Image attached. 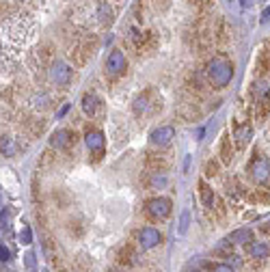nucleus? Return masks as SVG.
<instances>
[{"label": "nucleus", "instance_id": "1", "mask_svg": "<svg viewBox=\"0 0 270 272\" xmlns=\"http://www.w3.org/2000/svg\"><path fill=\"white\" fill-rule=\"evenodd\" d=\"M233 72H235L233 63L229 61V58H225V56H216V58H212V61L208 63V67H206L208 82L212 84L214 89H223V87H227V84H229V82L233 80Z\"/></svg>", "mask_w": 270, "mask_h": 272}, {"label": "nucleus", "instance_id": "2", "mask_svg": "<svg viewBox=\"0 0 270 272\" xmlns=\"http://www.w3.org/2000/svg\"><path fill=\"white\" fill-rule=\"evenodd\" d=\"M171 210H173V203H171V199H166V197H151V199L145 201V212H147V216L156 218V220L168 218Z\"/></svg>", "mask_w": 270, "mask_h": 272}, {"label": "nucleus", "instance_id": "3", "mask_svg": "<svg viewBox=\"0 0 270 272\" xmlns=\"http://www.w3.org/2000/svg\"><path fill=\"white\" fill-rule=\"evenodd\" d=\"M249 175H251V180L255 184H259V186L268 184V180H270V162H268V158H264V156L253 158L251 164H249Z\"/></svg>", "mask_w": 270, "mask_h": 272}, {"label": "nucleus", "instance_id": "4", "mask_svg": "<svg viewBox=\"0 0 270 272\" xmlns=\"http://www.w3.org/2000/svg\"><path fill=\"white\" fill-rule=\"evenodd\" d=\"M84 143H87V149L91 151V156H95V160L104 158V149H106V139L102 130H89L84 132Z\"/></svg>", "mask_w": 270, "mask_h": 272}, {"label": "nucleus", "instance_id": "5", "mask_svg": "<svg viewBox=\"0 0 270 272\" xmlns=\"http://www.w3.org/2000/svg\"><path fill=\"white\" fill-rule=\"evenodd\" d=\"M137 242L143 251H151V249H156V246L162 242V233L158 231L156 227H143L139 229V233H137Z\"/></svg>", "mask_w": 270, "mask_h": 272}, {"label": "nucleus", "instance_id": "6", "mask_svg": "<svg viewBox=\"0 0 270 272\" xmlns=\"http://www.w3.org/2000/svg\"><path fill=\"white\" fill-rule=\"evenodd\" d=\"M175 141V127L173 125H160L156 130H151L149 143L156 147H168Z\"/></svg>", "mask_w": 270, "mask_h": 272}, {"label": "nucleus", "instance_id": "7", "mask_svg": "<svg viewBox=\"0 0 270 272\" xmlns=\"http://www.w3.org/2000/svg\"><path fill=\"white\" fill-rule=\"evenodd\" d=\"M72 80V67L63 63V61H54L50 67V82L56 84V87H65Z\"/></svg>", "mask_w": 270, "mask_h": 272}, {"label": "nucleus", "instance_id": "8", "mask_svg": "<svg viewBox=\"0 0 270 272\" xmlns=\"http://www.w3.org/2000/svg\"><path fill=\"white\" fill-rule=\"evenodd\" d=\"M125 67H128L125 54L121 52V50H113L106 58V74L111 76V78H117V76H121L125 72Z\"/></svg>", "mask_w": 270, "mask_h": 272}, {"label": "nucleus", "instance_id": "9", "mask_svg": "<svg viewBox=\"0 0 270 272\" xmlns=\"http://www.w3.org/2000/svg\"><path fill=\"white\" fill-rule=\"evenodd\" d=\"M76 143V134L72 130H56L52 136H50V145L58 151H67Z\"/></svg>", "mask_w": 270, "mask_h": 272}, {"label": "nucleus", "instance_id": "10", "mask_svg": "<svg viewBox=\"0 0 270 272\" xmlns=\"http://www.w3.org/2000/svg\"><path fill=\"white\" fill-rule=\"evenodd\" d=\"M251 95H253V101L259 106V108H264V106H270V87L264 82V80H257V82H253V87H251Z\"/></svg>", "mask_w": 270, "mask_h": 272}, {"label": "nucleus", "instance_id": "11", "mask_svg": "<svg viewBox=\"0 0 270 272\" xmlns=\"http://www.w3.org/2000/svg\"><path fill=\"white\" fill-rule=\"evenodd\" d=\"M80 106H82V113L87 117H95L99 113V108H102V99L97 97V93H84Z\"/></svg>", "mask_w": 270, "mask_h": 272}, {"label": "nucleus", "instance_id": "12", "mask_svg": "<svg viewBox=\"0 0 270 272\" xmlns=\"http://www.w3.org/2000/svg\"><path fill=\"white\" fill-rule=\"evenodd\" d=\"M251 139H253V127H251L249 123L235 125V130H233V141H235V145H238L240 149L247 147Z\"/></svg>", "mask_w": 270, "mask_h": 272}, {"label": "nucleus", "instance_id": "13", "mask_svg": "<svg viewBox=\"0 0 270 272\" xmlns=\"http://www.w3.org/2000/svg\"><path fill=\"white\" fill-rule=\"evenodd\" d=\"M270 255V246L266 242H261V240H253L249 244V257L251 259H257V261H264L266 257Z\"/></svg>", "mask_w": 270, "mask_h": 272}, {"label": "nucleus", "instance_id": "14", "mask_svg": "<svg viewBox=\"0 0 270 272\" xmlns=\"http://www.w3.org/2000/svg\"><path fill=\"white\" fill-rule=\"evenodd\" d=\"M227 242H229V244H242V246H247V244L253 242V231H251V229H238V231L229 233Z\"/></svg>", "mask_w": 270, "mask_h": 272}, {"label": "nucleus", "instance_id": "15", "mask_svg": "<svg viewBox=\"0 0 270 272\" xmlns=\"http://www.w3.org/2000/svg\"><path fill=\"white\" fill-rule=\"evenodd\" d=\"M132 110H134V115H137V117L147 115V110H149V99H147V95H139L137 99H134Z\"/></svg>", "mask_w": 270, "mask_h": 272}, {"label": "nucleus", "instance_id": "16", "mask_svg": "<svg viewBox=\"0 0 270 272\" xmlns=\"http://www.w3.org/2000/svg\"><path fill=\"white\" fill-rule=\"evenodd\" d=\"M0 151H3L5 158L15 156V151H18V147H15V141L9 139V136H3V143H0Z\"/></svg>", "mask_w": 270, "mask_h": 272}, {"label": "nucleus", "instance_id": "17", "mask_svg": "<svg viewBox=\"0 0 270 272\" xmlns=\"http://www.w3.org/2000/svg\"><path fill=\"white\" fill-rule=\"evenodd\" d=\"M199 190H201V201H204V206H206V208H212V203H214V192H212V188H208V184L201 182V184H199Z\"/></svg>", "mask_w": 270, "mask_h": 272}, {"label": "nucleus", "instance_id": "18", "mask_svg": "<svg viewBox=\"0 0 270 272\" xmlns=\"http://www.w3.org/2000/svg\"><path fill=\"white\" fill-rule=\"evenodd\" d=\"M168 184V177L164 173H154V175H149V186L154 190H160V188H164V186Z\"/></svg>", "mask_w": 270, "mask_h": 272}, {"label": "nucleus", "instance_id": "19", "mask_svg": "<svg viewBox=\"0 0 270 272\" xmlns=\"http://www.w3.org/2000/svg\"><path fill=\"white\" fill-rule=\"evenodd\" d=\"M188 225H190V212H188V210H184V212H182V216H180V225H177V227H180V229H177V233L184 235V233L188 231Z\"/></svg>", "mask_w": 270, "mask_h": 272}, {"label": "nucleus", "instance_id": "20", "mask_svg": "<svg viewBox=\"0 0 270 272\" xmlns=\"http://www.w3.org/2000/svg\"><path fill=\"white\" fill-rule=\"evenodd\" d=\"M99 22H102V24H106V22L111 24L113 22V9L106 3L99 5Z\"/></svg>", "mask_w": 270, "mask_h": 272}, {"label": "nucleus", "instance_id": "21", "mask_svg": "<svg viewBox=\"0 0 270 272\" xmlns=\"http://www.w3.org/2000/svg\"><path fill=\"white\" fill-rule=\"evenodd\" d=\"M20 242L24 246H28L32 242V231H30V227L26 223H22V229H20Z\"/></svg>", "mask_w": 270, "mask_h": 272}, {"label": "nucleus", "instance_id": "22", "mask_svg": "<svg viewBox=\"0 0 270 272\" xmlns=\"http://www.w3.org/2000/svg\"><path fill=\"white\" fill-rule=\"evenodd\" d=\"M221 158L225 164L231 162V147H229V139H223V145H221Z\"/></svg>", "mask_w": 270, "mask_h": 272}, {"label": "nucleus", "instance_id": "23", "mask_svg": "<svg viewBox=\"0 0 270 272\" xmlns=\"http://www.w3.org/2000/svg\"><path fill=\"white\" fill-rule=\"evenodd\" d=\"M0 261H3V266H7V263L11 261V251L7 249V244L0 246Z\"/></svg>", "mask_w": 270, "mask_h": 272}, {"label": "nucleus", "instance_id": "24", "mask_svg": "<svg viewBox=\"0 0 270 272\" xmlns=\"http://www.w3.org/2000/svg\"><path fill=\"white\" fill-rule=\"evenodd\" d=\"M212 272H235V268L231 266V263H214Z\"/></svg>", "mask_w": 270, "mask_h": 272}, {"label": "nucleus", "instance_id": "25", "mask_svg": "<svg viewBox=\"0 0 270 272\" xmlns=\"http://www.w3.org/2000/svg\"><path fill=\"white\" fill-rule=\"evenodd\" d=\"M24 263H26V268H28L30 272H37V268H35V255H32V253H26V257H24Z\"/></svg>", "mask_w": 270, "mask_h": 272}, {"label": "nucleus", "instance_id": "26", "mask_svg": "<svg viewBox=\"0 0 270 272\" xmlns=\"http://www.w3.org/2000/svg\"><path fill=\"white\" fill-rule=\"evenodd\" d=\"M70 108H72L70 104H63V106H61V110H58V113H56V117H58V119H63L67 113H70Z\"/></svg>", "mask_w": 270, "mask_h": 272}, {"label": "nucleus", "instance_id": "27", "mask_svg": "<svg viewBox=\"0 0 270 272\" xmlns=\"http://www.w3.org/2000/svg\"><path fill=\"white\" fill-rule=\"evenodd\" d=\"M227 261H229L233 268H240V266H242V259H240V257H227Z\"/></svg>", "mask_w": 270, "mask_h": 272}, {"label": "nucleus", "instance_id": "28", "mask_svg": "<svg viewBox=\"0 0 270 272\" xmlns=\"http://www.w3.org/2000/svg\"><path fill=\"white\" fill-rule=\"evenodd\" d=\"M268 20H270V5L266 7L264 11H261V22H268Z\"/></svg>", "mask_w": 270, "mask_h": 272}, {"label": "nucleus", "instance_id": "29", "mask_svg": "<svg viewBox=\"0 0 270 272\" xmlns=\"http://www.w3.org/2000/svg\"><path fill=\"white\" fill-rule=\"evenodd\" d=\"M240 3H242L244 7H251V5H253V0H240Z\"/></svg>", "mask_w": 270, "mask_h": 272}, {"label": "nucleus", "instance_id": "30", "mask_svg": "<svg viewBox=\"0 0 270 272\" xmlns=\"http://www.w3.org/2000/svg\"><path fill=\"white\" fill-rule=\"evenodd\" d=\"M201 3H208V0H201Z\"/></svg>", "mask_w": 270, "mask_h": 272}]
</instances>
